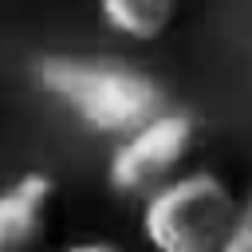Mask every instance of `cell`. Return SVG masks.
<instances>
[{
    "label": "cell",
    "mask_w": 252,
    "mask_h": 252,
    "mask_svg": "<svg viewBox=\"0 0 252 252\" xmlns=\"http://www.w3.org/2000/svg\"><path fill=\"white\" fill-rule=\"evenodd\" d=\"M35 83L87 134L110 142L126 138L169 106L165 87L146 67H134L118 55L55 51L35 63Z\"/></svg>",
    "instance_id": "obj_1"
},
{
    "label": "cell",
    "mask_w": 252,
    "mask_h": 252,
    "mask_svg": "<svg viewBox=\"0 0 252 252\" xmlns=\"http://www.w3.org/2000/svg\"><path fill=\"white\" fill-rule=\"evenodd\" d=\"M240 197L213 169H185L138 201V232L150 252H220Z\"/></svg>",
    "instance_id": "obj_2"
},
{
    "label": "cell",
    "mask_w": 252,
    "mask_h": 252,
    "mask_svg": "<svg viewBox=\"0 0 252 252\" xmlns=\"http://www.w3.org/2000/svg\"><path fill=\"white\" fill-rule=\"evenodd\" d=\"M197 146V122L189 110L165 106L146 126L130 130L114 142L106 158V185L118 197H150L177 173H185V158Z\"/></svg>",
    "instance_id": "obj_3"
},
{
    "label": "cell",
    "mask_w": 252,
    "mask_h": 252,
    "mask_svg": "<svg viewBox=\"0 0 252 252\" xmlns=\"http://www.w3.org/2000/svg\"><path fill=\"white\" fill-rule=\"evenodd\" d=\"M55 205V177L28 169L0 189V252H39Z\"/></svg>",
    "instance_id": "obj_4"
},
{
    "label": "cell",
    "mask_w": 252,
    "mask_h": 252,
    "mask_svg": "<svg viewBox=\"0 0 252 252\" xmlns=\"http://www.w3.org/2000/svg\"><path fill=\"white\" fill-rule=\"evenodd\" d=\"M181 12V0H98V16L110 32L130 43L161 39Z\"/></svg>",
    "instance_id": "obj_5"
},
{
    "label": "cell",
    "mask_w": 252,
    "mask_h": 252,
    "mask_svg": "<svg viewBox=\"0 0 252 252\" xmlns=\"http://www.w3.org/2000/svg\"><path fill=\"white\" fill-rule=\"evenodd\" d=\"M220 252H252V193L240 197V213H236V220H232Z\"/></svg>",
    "instance_id": "obj_6"
},
{
    "label": "cell",
    "mask_w": 252,
    "mask_h": 252,
    "mask_svg": "<svg viewBox=\"0 0 252 252\" xmlns=\"http://www.w3.org/2000/svg\"><path fill=\"white\" fill-rule=\"evenodd\" d=\"M55 252H126L118 240H102V236H87V240H71Z\"/></svg>",
    "instance_id": "obj_7"
}]
</instances>
